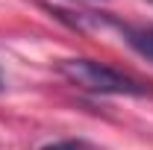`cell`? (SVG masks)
Here are the masks:
<instances>
[{
	"label": "cell",
	"mask_w": 153,
	"mask_h": 150,
	"mask_svg": "<svg viewBox=\"0 0 153 150\" xmlns=\"http://www.w3.org/2000/svg\"><path fill=\"white\" fill-rule=\"evenodd\" d=\"M0 85H3V74H0Z\"/></svg>",
	"instance_id": "cell-4"
},
{
	"label": "cell",
	"mask_w": 153,
	"mask_h": 150,
	"mask_svg": "<svg viewBox=\"0 0 153 150\" xmlns=\"http://www.w3.org/2000/svg\"><path fill=\"white\" fill-rule=\"evenodd\" d=\"M59 74L71 85L82 88V91H91V94H118V97H144V94H150V88L141 79L124 74L112 65L94 62V59H65L59 65Z\"/></svg>",
	"instance_id": "cell-1"
},
{
	"label": "cell",
	"mask_w": 153,
	"mask_h": 150,
	"mask_svg": "<svg viewBox=\"0 0 153 150\" xmlns=\"http://www.w3.org/2000/svg\"><path fill=\"white\" fill-rule=\"evenodd\" d=\"M41 150H88V144H82V141H74V138H68V141H53V144H44Z\"/></svg>",
	"instance_id": "cell-3"
},
{
	"label": "cell",
	"mask_w": 153,
	"mask_h": 150,
	"mask_svg": "<svg viewBox=\"0 0 153 150\" xmlns=\"http://www.w3.org/2000/svg\"><path fill=\"white\" fill-rule=\"evenodd\" d=\"M121 33L138 56L153 62V27H121Z\"/></svg>",
	"instance_id": "cell-2"
},
{
	"label": "cell",
	"mask_w": 153,
	"mask_h": 150,
	"mask_svg": "<svg viewBox=\"0 0 153 150\" xmlns=\"http://www.w3.org/2000/svg\"><path fill=\"white\" fill-rule=\"evenodd\" d=\"M147 3H153V0H147Z\"/></svg>",
	"instance_id": "cell-5"
}]
</instances>
